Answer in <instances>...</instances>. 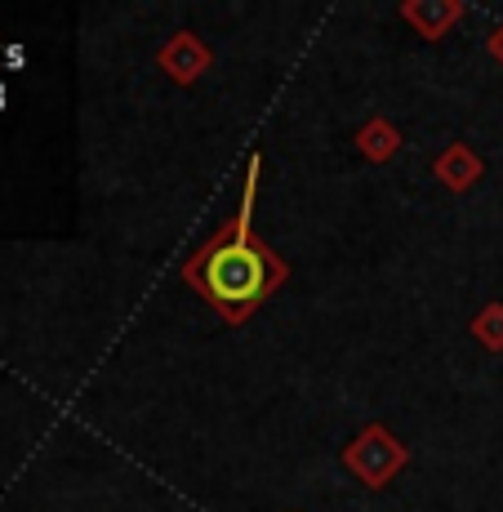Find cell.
Here are the masks:
<instances>
[{
  "label": "cell",
  "instance_id": "obj_1",
  "mask_svg": "<svg viewBox=\"0 0 503 512\" xmlns=\"http://www.w3.org/2000/svg\"><path fill=\"white\" fill-rule=\"evenodd\" d=\"M254 196H259V156H250V179H245L236 223L223 236H214L183 272V277L196 285V294H201L205 303H214L228 321H245L276 285L285 281V263L276 259L250 228Z\"/></svg>",
  "mask_w": 503,
  "mask_h": 512
}]
</instances>
